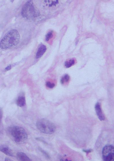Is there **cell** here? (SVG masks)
<instances>
[{"mask_svg": "<svg viewBox=\"0 0 114 161\" xmlns=\"http://www.w3.org/2000/svg\"><path fill=\"white\" fill-rule=\"evenodd\" d=\"M20 34L16 29L9 31L0 42V48L7 49L16 46L19 43Z\"/></svg>", "mask_w": 114, "mask_h": 161, "instance_id": "cell-1", "label": "cell"}, {"mask_svg": "<svg viewBox=\"0 0 114 161\" xmlns=\"http://www.w3.org/2000/svg\"><path fill=\"white\" fill-rule=\"evenodd\" d=\"M9 134L18 144H23L27 139V135L25 130L21 127L13 126L9 128Z\"/></svg>", "mask_w": 114, "mask_h": 161, "instance_id": "cell-2", "label": "cell"}, {"mask_svg": "<svg viewBox=\"0 0 114 161\" xmlns=\"http://www.w3.org/2000/svg\"><path fill=\"white\" fill-rule=\"evenodd\" d=\"M37 128L43 133L52 134L56 130V127L50 121L45 118L40 119L36 124Z\"/></svg>", "mask_w": 114, "mask_h": 161, "instance_id": "cell-3", "label": "cell"}, {"mask_svg": "<svg viewBox=\"0 0 114 161\" xmlns=\"http://www.w3.org/2000/svg\"><path fill=\"white\" fill-rule=\"evenodd\" d=\"M21 13L23 17L29 20L37 17L39 13L31 1H28L24 5Z\"/></svg>", "mask_w": 114, "mask_h": 161, "instance_id": "cell-4", "label": "cell"}, {"mask_svg": "<svg viewBox=\"0 0 114 161\" xmlns=\"http://www.w3.org/2000/svg\"><path fill=\"white\" fill-rule=\"evenodd\" d=\"M102 158L105 161H113L114 159V147L113 145H107L102 150Z\"/></svg>", "mask_w": 114, "mask_h": 161, "instance_id": "cell-5", "label": "cell"}, {"mask_svg": "<svg viewBox=\"0 0 114 161\" xmlns=\"http://www.w3.org/2000/svg\"><path fill=\"white\" fill-rule=\"evenodd\" d=\"M95 108L99 119L101 121H103L105 120V117L101 110L100 104L99 102H97L95 104Z\"/></svg>", "mask_w": 114, "mask_h": 161, "instance_id": "cell-6", "label": "cell"}, {"mask_svg": "<svg viewBox=\"0 0 114 161\" xmlns=\"http://www.w3.org/2000/svg\"><path fill=\"white\" fill-rule=\"evenodd\" d=\"M0 151L7 156H14L13 152L10 148L6 145H3L0 146Z\"/></svg>", "mask_w": 114, "mask_h": 161, "instance_id": "cell-7", "label": "cell"}, {"mask_svg": "<svg viewBox=\"0 0 114 161\" xmlns=\"http://www.w3.org/2000/svg\"><path fill=\"white\" fill-rule=\"evenodd\" d=\"M47 50V47L44 45H42L39 48L36 54V58L39 59L41 57Z\"/></svg>", "mask_w": 114, "mask_h": 161, "instance_id": "cell-8", "label": "cell"}, {"mask_svg": "<svg viewBox=\"0 0 114 161\" xmlns=\"http://www.w3.org/2000/svg\"><path fill=\"white\" fill-rule=\"evenodd\" d=\"M17 156L18 158L21 161H29L31 160L25 153L23 152H18L17 154Z\"/></svg>", "mask_w": 114, "mask_h": 161, "instance_id": "cell-9", "label": "cell"}, {"mask_svg": "<svg viewBox=\"0 0 114 161\" xmlns=\"http://www.w3.org/2000/svg\"><path fill=\"white\" fill-rule=\"evenodd\" d=\"M26 100L25 97L24 96H20L18 98L17 101V104L18 106L23 107L25 106Z\"/></svg>", "mask_w": 114, "mask_h": 161, "instance_id": "cell-10", "label": "cell"}, {"mask_svg": "<svg viewBox=\"0 0 114 161\" xmlns=\"http://www.w3.org/2000/svg\"><path fill=\"white\" fill-rule=\"evenodd\" d=\"M75 64V61L73 59H71L65 63V66L67 68H69Z\"/></svg>", "mask_w": 114, "mask_h": 161, "instance_id": "cell-11", "label": "cell"}, {"mask_svg": "<svg viewBox=\"0 0 114 161\" xmlns=\"http://www.w3.org/2000/svg\"><path fill=\"white\" fill-rule=\"evenodd\" d=\"M70 79V77L68 75L66 74L65 75L61 80V82L62 84H64L65 82H68Z\"/></svg>", "mask_w": 114, "mask_h": 161, "instance_id": "cell-12", "label": "cell"}, {"mask_svg": "<svg viewBox=\"0 0 114 161\" xmlns=\"http://www.w3.org/2000/svg\"><path fill=\"white\" fill-rule=\"evenodd\" d=\"M38 149L44 155L46 158H47V159H50V156L47 152L42 149L40 147H39Z\"/></svg>", "mask_w": 114, "mask_h": 161, "instance_id": "cell-13", "label": "cell"}, {"mask_svg": "<svg viewBox=\"0 0 114 161\" xmlns=\"http://www.w3.org/2000/svg\"><path fill=\"white\" fill-rule=\"evenodd\" d=\"M52 37H53V35H52V32L49 33L46 36L45 39L46 41H49V40L51 39Z\"/></svg>", "mask_w": 114, "mask_h": 161, "instance_id": "cell-14", "label": "cell"}, {"mask_svg": "<svg viewBox=\"0 0 114 161\" xmlns=\"http://www.w3.org/2000/svg\"><path fill=\"white\" fill-rule=\"evenodd\" d=\"M46 86L48 88H52L54 87L55 84L53 83H52L49 82H47L46 83Z\"/></svg>", "mask_w": 114, "mask_h": 161, "instance_id": "cell-15", "label": "cell"}, {"mask_svg": "<svg viewBox=\"0 0 114 161\" xmlns=\"http://www.w3.org/2000/svg\"><path fill=\"white\" fill-rule=\"evenodd\" d=\"M3 116V110L1 108H0V124L2 122Z\"/></svg>", "mask_w": 114, "mask_h": 161, "instance_id": "cell-16", "label": "cell"}, {"mask_svg": "<svg viewBox=\"0 0 114 161\" xmlns=\"http://www.w3.org/2000/svg\"><path fill=\"white\" fill-rule=\"evenodd\" d=\"M36 139H37V140L40 141L42 142H43V143L44 144H47V142H46L43 139L41 138H36Z\"/></svg>", "mask_w": 114, "mask_h": 161, "instance_id": "cell-17", "label": "cell"}, {"mask_svg": "<svg viewBox=\"0 0 114 161\" xmlns=\"http://www.w3.org/2000/svg\"><path fill=\"white\" fill-rule=\"evenodd\" d=\"M83 151L84 152L87 153H91L93 151V150L92 149H89L87 150H83Z\"/></svg>", "mask_w": 114, "mask_h": 161, "instance_id": "cell-18", "label": "cell"}, {"mask_svg": "<svg viewBox=\"0 0 114 161\" xmlns=\"http://www.w3.org/2000/svg\"><path fill=\"white\" fill-rule=\"evenodd\" d=\"M11 66L10 65H9L6 67L5 69V70L6 71H9V70H10L11 69Z\"/></svg>", "mask_w": 114, "mask_h": 161, "instance_id": "cell-19", "label": "cell"}, {"mask_svg": "<svg viewBox=\"0 0 114 161\" xmlns=\"http://www.w3.org/2000/svg\"><path fill=\"white\" fill-rule=\"evenodd\" d=\"M11 160L8 158H6L5 159V160L6 161H10Z\"/></svg>", "mask_w": 114, "mask_h": 161, "instance_id": "cell-20", "label": "cell"}, {"mask_svg": "<svg viewBox=\"0 0 114 161\" xmlns=\"http://www.w3.org/2000/svg\"><path fill=\"white\" fill-rule=\"evenodd\" d=\"M14 1H15V0H11V1L12 3H13Z\"/></svg>", "mask_w": 114, "mask_h": 161, "instance_id": "cell-21", "label": "cell"}]
</instances>
